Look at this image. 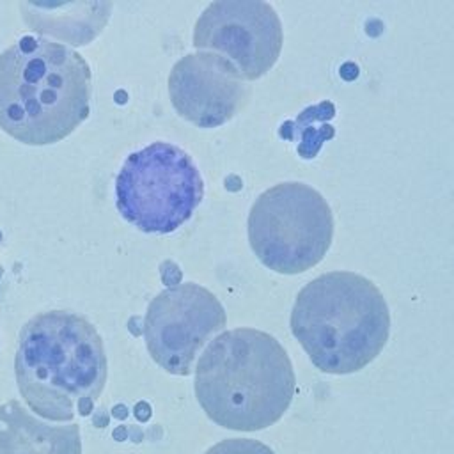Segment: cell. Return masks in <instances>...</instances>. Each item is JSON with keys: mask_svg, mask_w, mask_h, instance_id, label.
I'll return each instance as SVG.
<instances>
[{"mask_svg": "<svg viewBox=\"0 0 454 454\" xmlns=\"http://www.w3.org/2000/svg\"><path fill=\"white\" fill-rule=\"evenodd\" d=\"M90 69L73 48L25 35L0 53V128L28 145L55 144L89 115Z\"/></svg>", "mask_w": 454, "mask_h": 454, "instance_id": "6da1fadb", "label": "cell"}, {"mask_svg": "<svg viewBox=\"0 0 454 454\" xmlns=\"http://www.w3.org/2000/svg\"><path fill=\"white\" fill-rule=\"evenodd\" d=\"M294 371L282 344L255 328L218 333L195 367V395L206 415L232 431L273 426L294 395Z\"/></svg>", "mask_w": 454, "mask_h": 454, "instance_id": "7a4b0ae2", "label": "cell"}, {"mask_svg": "<svg viewBox=\"0 0 454 454\" xmlns=\"http://www.w3.org/2000/svg\"><path fill=\"white\" fill-rule=\"evenodd\" d=\"M14 372L21 397L39 417H85L106 383L101 335L74 312H41L21 326Z\"/></svg>", "mask_w": 454, "mask_h": 454, "instance_id": "3957f363", "label": "cell"}, {"mask_svg": "<svg viewBox=\"0 0 454 454\" xmlns=\"http://www.w3.org/2000/svg\"><path fill=\"white\" fill-rule=\"evenodd\" d=\"M289 325L319 371L351 374L385 348L390 312L369 278L353 271H330L300 289Z\"/></svg>", "mask_w": 454, "mask_h": 454, "instance_id": "277c9868", "label": "cell"}, {"mask_svg": "<svg viewBox=\"0 0 454 454\" xmlns=\"http://www.w3.org/2000/svg\"><path fill=\"white\" fill-rule=\"evenodd\" d=\"M247 232L254 254L268 270L298 275L328 252L333 215L317 190L300 181H286L255 199Z\"/></svg>", "mask_w": 454, "mask_h": 454, "instance_id": "5b68a950", "label": "cell"}, {"mask_svg": "<svg viewBox=\"0 0 454 454\" xmlns=\"http://www.w3.org/2000/svg\"><path fill=\"white\" fill-rule=\"evenodd\" d=\"M202 197L199 168L183 149L167 142L131 153L115 179L119 213L144 232L176 231L193 215Z\"/></svg>", "mask_w": 454, "mask_h": 454, "instance_id": "8992f818", "label": "cell"}, {"mask_svg": "<svg viewBox=\"0 0 454 454\" xmlns=\"http://www.w3.org/2000/svg\"><path fill=\"white\" fill-rule=\"evenodd\" d=\"M225 310L206 287L184 282L161 291L147 307L144 339L151 358L170 374L188 376L199 351L223 330Z\"/></svg>", "mask_w": 454, "mask_h": 454, "instance_id": "52a82bcc", "label": "cell"}, {"mask_svg": "<svg viewBox=\"0 0 454 454\" xmlns=\"http://www.w3.org/2000/svg\"><path fill=\"white\" fill-rule=\"evenodd\" d=\"M282 23L262 0H216L199 16L193 46L227 59L243 80H257L277 62Z\"/></svg>", "mask_w": 454, "mask_h": 454, "instance_id": "ba28073f", "label": "cell"}, {"mask_svg": "<svg viewBox=\"0 0 454 454\" xmlns=\"http://www.w3.org/2000/svg\"><path fill=\"white\" fill-rule=\"evenodd\" d=\"M236 67L213 51L188 53L168 74V94L176 112L199 128L231 121L245 105L248 89Z\"/></svg>", "mask_w": 454, "mask_h": 454, "instance_id": "9c48e42d", "label": "cell"}, {"mask_svg": "<svg viewBox=\"0 0 454 454\" xmlns=\"http://www.w3.org/2000/svg\"><path fill=\"white\" fill-rule=\"evenodd\" d=\"M0 454H82L78 424H50L21 403L0 406Z\"/></svg>", "mask_w": 454, "mask_h": 454, "instance_id": "30bf717a", "label": "cell"}, {"mask_svg": "<svg viewBox=\"0 0 454 454\" xmlns=\"http://www.w3.org/2000/svg\"><path fill=\"white\" fill-rule=\"evenodd\" d=\"M204 454H275V452L259 440L227 438L209 447Z\"/></svg>", "mask_w": 454, "mask_h": 454, "instance_id": "8fae6325", "label": "cell"}, {"mask_svg": "<svg viewBox=\"0 0 454 454\" xmlns=\"http://www.w3.org/2000/svg\"><path fill=\"white\" fill-rule=\"evenodd\" d=\"M135 413H137V417H138L140 420H147L149 415H151V410H149V406H147L145 403H140V404L137 406Z\"/></svg>", "mask_w": 454, "mask_h": 454, "instance_id": "7c38bea8", "label": "cell"}, {"mask_svg": "<svg viewBox=\"0 0 454 454\" xmlns=\"http://www.w3.org/2000/svg\"><path fill=\"white\" fill-rule=\"evenodd\" d=\"M126 413H128V411H126V408H124V406H119V408H115V410H114V415H115V417H119V419H124V417H126Z\"/></svg>", "mask_w": 454, "mask_h": 454, "instance_id": "4fadbf2b", "label": "cell"}, {"mask_svg": "<svg viewBox=\"0 0 454 454\" xmlns=\"http://www.w3.org/2000/svg\"><path fill=\"white\" fill-rule=\"evenodd\" d=\"M121 433H124V429H122V427H119V429H115V434H114V436H115V438H117V440H122V438H124V434H121Z\"/></svg>", "mask_w": 454, "mask_h": 454, "instance_id": "5bb4252c", "label": "cell"}]
</instances>
